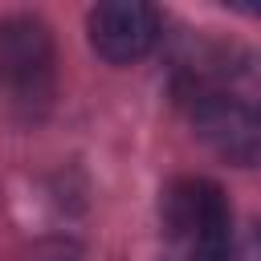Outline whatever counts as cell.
Masks as SVG:
<instances>
[{"instance_id": "obj_1", "label": "cell", "mask_w": 261, "mask_h": 261, "mask_svg": "<svg viewBox=\"0 0 261 261\" xmlns=\"http://www.w3.org/2000/svg\"><path fill=\"white\" fill-rule=\"evenodd\" d=\"M163 232L184 261H232V212L220 184L204 175L171 179L159 204Z\"/></svg>"}, {"instance_id": "obj_2", "label": "cell", "mask_w": 261, "mask_h": 261, "mask_svg": "<svg viewBox=\"0 0 261 261\" xmlns=\"http://www.w3.org/2000/svg\"><path fill=\"white\" fill-rule=\"evenodd\" d=\"M184 98L200 143L216 159L232 167H261V98L232 90H196Z\"/></svg>"}, {"instance_id": "obj_3", "label": "cell", "mask_w": 261, "mask_h": 261, "mask_svg": "<svg viewBox=\"0 0 261 261\" xmlns=\"http://www.w3.org/2000/svg\"><path fill=\"white\" fill-rule=\"evenodd\" d=\"M53 33L41 16L12 12L0 16V86L24 110L33 102H49L53 94Z\"/></svg>"}, {"instance_id": "obj_4", "label": "cell", "mask_w": 261, "mask_h": 261, "mask_svg": "<svg viewBox=\"0 0 261 261\" xmlns=\"http://www.w3.org/2000/svg\"><path fill=\"white\" fill-rule=\"evenodd\" d=\"M86 33H90V45L102 61L135 65L159 41V12L143 0H106V4L90 8Z\"/></svg>"}, {"instance_id": "obj_5", "label": "cell", "mask_w": 261, "mask_h": 261, "mask_svg": "<svg viewBox=\"0 0 261 261\" xmlns=\"http://www.w3.org/2000/svg\"><path fill=\"white\" fill-rule=\"evenodd\" d=\"M241 261H261V220L249 228V237H245V249H241Z\"/></svg>"}]
</instances>
